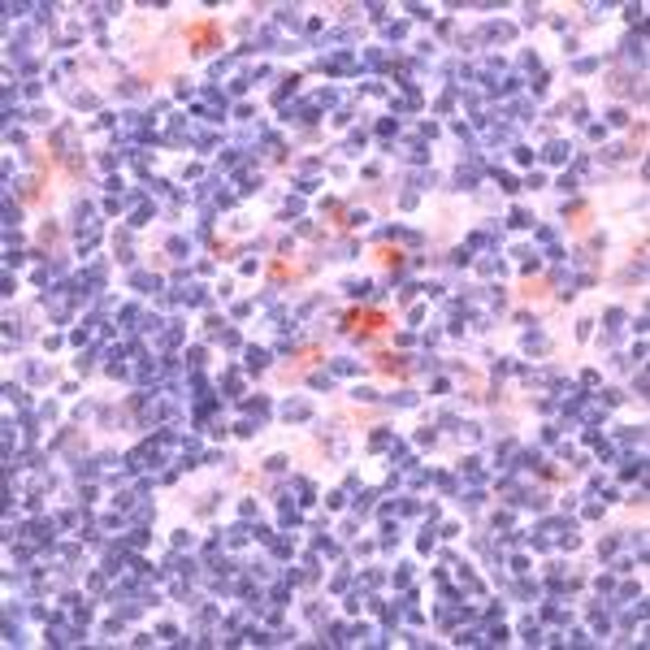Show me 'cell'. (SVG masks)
<instances>
[{"label":"cell","mask_w":650,"mask_h":650,"mask_svg":"<svg viewBox=\"0 0 650 650\" xmlns=\"http://www.w3.org/2000/svg\"><path fill=\"white\" fill-rule=\"evenodd\" d=\"M351 325H356L360 334H377V330H381V312H356Z\"/></svg>","instance_id":"2"},{"label":"cell","mask_w":650,"mask_h":650,"mask_svg":"<svg viewBox=\"0 0 650 650\" xmlns=\"http://www.w3.org/2000/svg\"><path fill=\"white\" fill-rule=\"evenodd\" d=\"M187 39L196 48H212L217 43V22H196V27H187Z\"/></svg>","instance_id":"1"}]
</instances>
